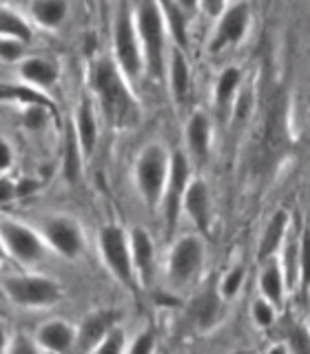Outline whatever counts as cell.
Wrapping results in <instances>:
<instances>
[{
  "instance_id": "6da1fadb",
  "label": "cell",
  "mask_w": 310,
  "mask_h": 354,
  "mask_svg": "<svg viewBox=\"0 0 310 354\" xmlns=\"http://www.w3.org/2000/svg\"><path fill=\"white\" fill-rule=\"evenodd\" d=\"M133 84L127 80L113 58L95 60L91 69L93 102L102 118L113 129H129L138 120V102L133 95Z\"/></svg>"
},
{
  "instance_id": "e0dca14e",
  "label": "cell",
  "mask_w": 310,
  "mask_h": 354,
  "mask_svg": "<svg viewBox=\"0 0 310 354\" xmlns=\"http://www.w3.org/2000/svg\"><path fill=\"white\" fill-rule=\"evenodd\" d=\"M182 213H186L199 232H208L210 219H213V202H210V191L204 180L188 182L182 199Z\"/></svg>"
},
{
  "instance_id": "277c9868",
  "label": "cell",
  "mask_w": 310,
  "mask_h": 354,
  "mask_svg": "<svg viewBox=\"0 0 310 354\" xmlns=\"http://www.w3.org/2000/svg\"><path fill=\"white\" fill-rule=\"evenodd\" d=\"M133 20H136L138 38L142 44V55H144V71L151 77H162L164 66H166V31L162 11L155 0H142L138 9L133 11Z\"/></svg>"
},
{
  "instance_id": "8d00e7d4",
  "label": "cell",
  "mask_w": 310,
  "mask_h": 354,
  "mask_svg": "<svg viewBox=\"0 0 310 354\" xmlns=\"http://www.w3.org/2000/svg\"><path fill=\"white\" fill-rule=\"evenodd\" d=\"M11 164H14V151L0 138V173H7L11 169Z\"/></svg>"
},
{
  "instance_id": "9c48e42d",
  "label": "cell",
  "mask_w": 310,
  "mask_h": 354,
  "mask_svg": "<svg viewBox=\"0 0 310 354\" xmlns=\"http://www.w3.org/2000/svg\"><path fill=\"white\" fill-rule=\"evenodd\" d=\"M204 241L199 235H184L177 239L169 252V259H166L169 281L175 288L193 283L204 266Z\"/></svg>"
},
{
  "instance_id": "83f0119b",
  "label": "cell",
  "mask_w": 310,
  "mask_h": 354,
  "mask_svg": "<svg viewBox=\"0 0 310 354\" xmlns=\"http://www.w3.org/2000/svg\"><path fill=\"white\" fill-rule=\"evenodd\" d=\"M219 292H202L199 297H195V301L191 306V313L197 321L199 328H208L213 326V321L217 319V313H219Z\"/></svg>"
},
{
  "instance_id": "74e56055",
  "label": "cell",
  "mask_w": 310,
  "mask_h": 354,
  "mask_svg": "<svg viewBox=\"0 0 310 354\" xmlns=\"http://www.w3.org/2000/svg\"><path fill=\"white\" fill-rule=\"evenodd\" d=\"M175 3L186 11V16H188V18L195 16L197 11L202 9V0H175Z\"/></svg>"
},
{
  "instance_id": "52a82bcc",
  "label": "cell",
  "mask_w": 310,
  "mask_h": 354,
  "mask_svg": "<svg viewBox=\"0 0 310 354\" xmlns=\"http://www.w3.org/2000/svg\"><path fill=\"white\" fill-rule=\"evenodd\" d=\"M42 239L47 241V246L53 254H58L62 259H78L82 257L86 248V237L80 226V221L71 215L64 213H53L42 217L36 224Z\"/></svg>"
},
{
  "instance_id": "d4e9b609",
  "label": "cell",
  "mask_w": 310,
  "mask_h": 354,
  "mask_svg": "<svg viewBox=\"0 0 310 354\" xmlns=\"http://www.w3.org/2000/svg\"><path fill=\"white\" fill-rule=\"evenodd\" d=\"M84 155H82V149L80 144L75 140V133L71 129V122L69 127L64 131V160H62V173H64V180L69 184H75L80 180L82 175V166H84Z\"/></svg>"
},
{
  "instance_id": "7402d4cb",
  "label": "cell",
  "mask_w": 310,
  "mask_h": 354,
  "mask_svg": "<svg viewBox=\"0 0 310 354\" xmlns=\"http://www.w3.org/2000/svg\"><path fill=\"white\" fill-rule=\"evenodd\" d=\"M162 11V18H164V25L169 36L173 38L175 47H180L186 51L188 47V16L186 11L175 3V0H155Z\"/></svg>"
},
{
  "instance_id": "1f68e13d",
  "label": "cell",
  "mask_w": 310,
  "mask_h": 354,
  "mask_svg": "<svg viewBox=\"0 0 310 354\" xmlns=\"http://www.w3.org/2000/svg\"><path fill=\"white\" fill-rule=\"evenodd\" d=\"M299 274H302V286H304V292L310 290V228H306L302 243H299Z\"/></svg>"
},
{
  "instance_id": "8992f818",
  "label": "cell",
  "mask_w": 310,
  "mask_h": 354,
  "mask_svg": "<svg viewBox=\"0 0 310 354\" xmlns=\"http://www.w3.org/2000/svg\"><path fill=\"white\" fill-rule=\"evenodd\" d=\"M169 160L171 153L160 142H151L149 147H144L136 160V169H133L136 188L142 202L151 210L160 208L162 204L166 177H169Z\"/></svg>"
},
{
  "instance_id": "d6986e66",
  "label": "cell",
  "mask_w": 310,
  "mask_h": 354,
  "mask_svg": "<svg viewBox=\"0 0 310 354\" xmlns=\"http://www.w3.org/2000/svg\"><path fill=\"white\" fill-rule=\"evenodd\" d=\"M129 246L133 274H136L140 286H151V279L155 274V246L151 235L144 228L136 226L129 232Z\"/></svg>"
},
{
  "instance_id": "5b68a950",
  "label": "cell",
  "mask_w": 310,
  "mask_h": 354,
  "mask_svg": "<svg viewBox=\"0 0 310 354\" xmlns=\"http://www.w3.org/2000/svg\"><path fill=\"white\" fill-rule=\"evenodd\" d=\"M111 44H113V55L111 58L118 64L122 75L131 84H136L144 73V55L136 20H133V11L127 3H120L116 9L113 27H111Z\"/></svg>"
},
{
  "instance_id": "d6a6232c",
  "label": "cell",
  "mask_w": 310,
  "mask_h": 354,
  "mask_svg": "<svg viewBox=\"0 0 310 354\" xmlns=\"http://www.w3.org/2000/svg\"><path fill=\"white\" fill-rule=\"evenodd\" d=\"M155 346H158V341H155L153 330H144V332H140V335L133 337L131 343H127V352H131V354H149V352L155 350Z\"/></svg>"
},
{
  "instance_id": "7a4b0ae2",
  "label": "cell",
  "mask_w": 310,
  "mask_h": 354,
  "mask_svg": "<svg viewBox=\"0 0 310 354\" xmlns=\"http://www.w3.org/2000/svg\"><path fill=\"white\" fill-rule=\"evenodd\" d=\"M0 295L22 310H47L62 301L64 288L58 279L38 270H22L0 279Z\"/></svg>"
},
{
  "instance_id": "2e32d148",
  "label": "cell",
  "mask_w": 310,
  "mask_h": 354,
  "mask_svg": "<svg viewBox=\"0 0 310 354\" xmlns=\"http://www.w3.org/2000/svg\"><path fill=\"white\" fill-rule=\"evenodd\" d=\"M120 313L113 308H98L93 313H89L80 324L75 326L78 339H75V350L80 352H93L95 343L102 339L107 332L118 326Z\"/></svg>"
},
{
  "instance_id": "4dcf8cb0",
  "label": "cell",
  "mask_w": 310,
  "mask_h": 354,
  "mask_svg": "<svg viewBox=\"0 0 310 354\" xmlns=\"http://www.w3.org/2000/svg\"><path fill=\"white\" fill-rule=\"evenodd\" d=\"M244 268L241 266H237V268H230L224 277H221V281H219V297L221 299H232L237 292H239V288L244 283Z\"/></svg>"
},
{
  "instance_id": "4316f807",
  "label": "cell",
  "mask_w": 310,
  "mask_h": 354,
  "mask_svg": "<svg viewBox=\"0 0 310 354\" xmlns=\"http://www.w3.org/2000/svg\"><path fill=\"white\" fill-rule=\"evenodd\" d=\"M259 290L266 301L280 306L284 299V274L277 263H266L259 274Z\"/></svg>"
},
{
  "instance_id": "836d02e7",
  "label": "cell",
  "mask_w": 310,
  "mask_h": 354,
  "mask_svg": "<svg viewBox=\"0 0 310 354\" xmlns=\"http://www.w3.org/2000/svg\"><path fill=\"white\" fill-rule=\"evenodd\" d=\"M7 352L11 354H31V352H40L36 341H33V335H25V332H14V335L9 337V346H7Z\"/></svg>"
},
{
  "instance_id": "4fadbf2b",
  "label": "cell",
  "mask_w": 310,
  "mask_h": 354,
  "mask_svg": "<svg viewBox=\"0 0 310 354\" xmlns=\"http://www.w3.org/2000/svg\"><path fill=\"white\" fill-rule=\"evenodd\" d=\"M71 129L75 133V140L80 144L84 160L89 162L93 158V153L98 149V140H100V127H98V109L93 97L82 95L78 100L73 118H71Z\"/></svg>"
},
{
  "instance_id": "e575fe53",
  "label": "cell",
  "mask_w": 310,
  "mask_h": 354,
  "mask_svg": "<svg viewBox=\"0 0 310 354\" xmlns=\"http://www.w3.org/2000/svg\"><path fill=\"white\" fill-rule=\"evenodd\" d=\"M253 319H255V324H257L259 328L273 326V321H275V308H273V304L266 301V299H257V301L253 304Z\"/></svg>"
},
{
  "instance_id": "5bb4252c",
  "label": "cell",
  "mask_w": 310,
  "mask_h": 354,
  "mask_svg": "<svg viewBox=\"0 0 310 354\" xmlns=\"http://www.w3.org/2000/svg\"><path fill=\"white\" fill-rule=\"evenodd\" d=\"M78 330L71 321L53 317L42 321V324L33 330V341L40 352H69L75 350Z\"/></svg>"
},
{
  "instance_id": "603a6c76",
  "label": "cell",
  "mask_w": 310,
  "mask_h": 354,
  "mask_svg": "<svg viewBox=\"0 0 310 354\" xmlns=\"http://www.w3.org/2000/svg\"><path fill=\"white\" fill-rule=\"evenodd\" d=\"M241 88V69L239 66H226L221 69V73L217 75V82L213 88V100H215V109L219 113H230L232 102Z\"/></svg>"
},
{
  "instance_id": "30bf717a",
  "label": "cell",
  "mask_w": 310,
  "mask_h": 354,
  "mask_svg": "<svg viewBox=\"0 0 310 354\" xmlns=\"http://www.w3.org/2000/svg\"><path fill=\"white\" fill-rule=\"evenodd\" d=\"M288 147V133H286V97L284 93H277L271 100L268 113L264 118L262 140H259V164L264 171L282 158V153Z\"/></svg>"
},
{
  "instance_id": "ffe728a7",
  "label": "cell",
  "mask_w": 310,
  "mask_h": 354,
  "mask_svg": "<svg viewBox=\"0 0 310 354\" xmlns=\"http://www.w3.org/2000/svg\"><path fill=\"white\" fill-rule=\"evenodd\" d=\"M164 77L169 82V91L175 104H184L191 95V64L186 60V51L173 47L166 55Z\"/></svg>"
},
{
  "instance_id": "f35d334b",
  "label": "cell",
  "mask_w": 310,
  "mask_h": 354,
  "mask_svg": "<svg viewBox=\"0 0 310 354\" xmlns=\"http://www.w3.org/2000/svg\"><path fill=\"white\" fill-rule=\"evenodd\" d=\"M202 9L208 16H217L224 9V0H202Z\"/></svg>"
},
{
  "instance_id": "9a60e30c",
  "label": "cell",
  "mask_w": 310,
  "mask_h": 354,
  "mask_svg": "<svg viewBox=\"0 0 310 354\" xmlns=\"http://www.w3.org/2000/svg\"><path fill=\"white\" fill-rule=\"evenodd\" d=\"M18 77L27 86L36 88L40 93H49L51 88L58 86L60 82V66L55 60L44 58V55H27L18 66Z\"/></svg>"
},
{
  "instance_id": "ac0fdd59",
  "label": "cell",
  "mask_w": 310,
  "mask_h": 354,
  "mask_svg": "<svg viewBox=\"0 0 310 354\" xmlns=\"http://www.w3.org/2000/svg\"><path fill=\"white\" fill-rule=\"evenodd\" d=\"M184 138H186L188 160L204 164L210 153V142H213V124H210V118L204 111H193V113L188 115Z\"/></svg>"
},
{
  "instance_id": "f546056e",
  "label": "cell",
  "mask_w": 310,
  "mask_h": 354,
  "mask_svg": "<svg viewBox=\"0 0 310 354\" xmlns=\"http://www.w3.org/2000/svg\"><path fill=\"white\" fill-rule=\"evenodd\" d=\"M125 330L120 326H113L107 335L95 343L93 352H102V354H116V352H125L127 350V341H125Z\"/></svg>"
},
{
  "instance_id": "3957f363",
  "label": "cell",
  "mask_w": 310,
  "mask_h": 354,
  "mask_svg": "<svg viewBox=\"0 0 310 354\" xmlns=\"http://www.w3.org/2000/svg\"><path fill=\"white\" fill-rule=\"evenodd\" d=\"M0 250L25 270H36L51 254L36 226L7 215H0Z\"/></svg>"
},
{
  "instance_id": "f1b7e54d",
  "label": "cell",
  "mask_w": 310,
  "mask_h": 354,
  "mask_svg": "<svg viewBox=\"0 0 310 354\" xmlns=\"http://www.w3.org/2000/svg\"><path fill=\"white\" fill-rule=\"evenodd\" d=\"M29 55V42L11 36H0V62L7 66H18Z\"/></svg>"
},
{
  "instance_id": "7c38bea8",
  "label": "cell",
  "mask_w": 310,
  "mask_h": 354,
  "mask_svg": "<svg viewBox=\"0 0 310 354\" xmlns=\"http://www.w3.org/2000/svg\"><path fill=\"white\" fill-rule=\"evenodd\" d=\"M248 25H250V9L246 3H235V5H228L226 9H221L210 49L219 51L226 47H235V44H239L244 36H246Z\"/></svg>"
},
{
  "instance_id": "ba28073f",
  "label": "cell",
  "mask_w": 310,
  "mask_h": 354,
  "mask_svg": "<svg viewBox=\"0 0 310 354\" xmlns=\"http://www.w3.org/2000/svg\"><path fill=\"white\" fill-rule=\"evenodd\" d=\"M98 250L102 257L107 270L116 277L120 283L131 286L136 274H133L131 263V246L129 232L118 224H107L98 232Z\"/></svg>"
},
{
  "instance_id": "ab89813d",
  "label": "cell",
  "mask_w": 310,
  "mask_h": 354,
  "mask_svg": "<svg viewBox=\"0 0 310 354\" xmlns=\"http://www.w3.org/2000/svg\"><path fill=\"white\" fill-rule=\"evenodd\" d=\"M9 337H11V332L7 330V326L3 324V321H0V352H7Z\"/></svg>"
},
{
  "instance_id": "484cf974",
  "label": "cell",
  "mask_w": 310,
  "mask_h": 354,
  "mask_svg": "<svg viewBox=\"0 0 310 354\" xmlns=\"http://www.w3.org/2000/svg\"><path fill=\"white\" fill-rule=\"evenodd\" d=\"M286 226H288V215L284 213V210H277V213L273 215V219L268 221V226H266L262 239H259V248H257L259 261L268 259L271 254L282 246Z\"/></svg>"
},
{
  "instance_id": "44dd1931",
  "label": "cell",
  "mask_w": 310,
  "mask_h": 354,
  "mask_svg": "<svg viewBox=\"0 0 310 354\" xmlns=\"http://www.w3.org/2000/svg\"><path fill=\"white\" fill-rule=\"evenodd\" d=\"M27 18L33 27L55 33L69 18V0H29Z\"/></svg>"
},
{
  "instance_id": "d590c367",
  "label": "cell",
  "mask_w": 310,
  "mask_h": 354,
  "mask_svg": "<svg viewBox=\"0 0 310 354\" xmlns=\"http://www.w3.org/2000/svg\"><path fill=\"white\" fill-rule=\"evenodd\" d=\"M291 350L295 352H310V339L304 330H295L291 335Z\"/></svg>"
},
{
  "instance_id": "cb8c5ba5",
  "label": "cell",
  "mask_w": 310,
  "mask_h": 354,
  "mask_svg": "<svg viewBox=\"0 0 310 354\" xmlns=\"http://www.w3.org/2000/svg\"><path fill=\"white\" fill-rule=\"evenodd\" d=\"M0 36L20 38L31 44L33 40V25L25 14L9 5H0Z\"/></svg>"
},
{
  "instance_id": "8fae6325",
  "label": "cell",
  "mask_w": 310,
  "mask_h": 354,
  "mask_svg": "<svg viewBox=\"0 0 310 354\" xmlns=\"http://www.w3.org/2000/svg\"><path fill=\"white\" fill-rule=\"evenodd\" d=\"M188 182H191V160L184 151H173L169 160V177H166L164 195H162V210L166 219V230L173 232L177 219L182 215V199Z\"/></svg>"
}]
</instances>
